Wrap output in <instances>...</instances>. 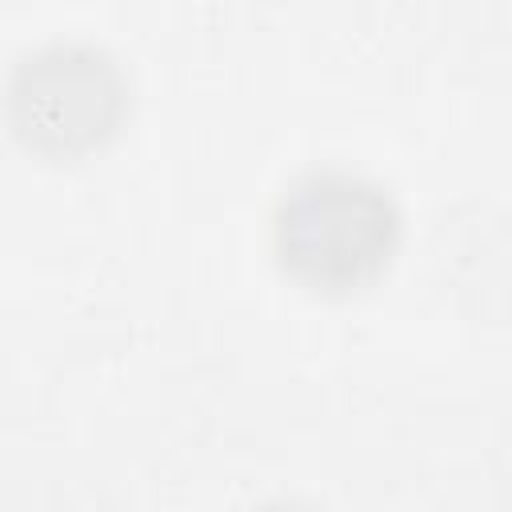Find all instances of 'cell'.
<instances>
[{"label":"cell","instance_id":"obj_2","mask_svg":"<svg viewBox=\"0 0 512 512\" xmlns=\"http://www.w3.org/2000/svg\"><path fill=\"white\" fill-rule=\"evenodd\" d=\"M12 132L44 156H80L116 132L124 84L108 56L56 44L24 60L8 88Z\"/></svg>","mask_w":512,"mask_h":512},{"label":"cell","instance_id":"obj_1","mask_svg":"<svg viewBox=\"0 0 512 512\" xmlns=\"http://www.w3.org/2000/svg\"><path fill=\"white\" fill-rule=\"evenodd\" d=\"M400 220L392 200L356 176L312 172L296 180L272 224L280 268L312 292H356L384 272Z\"/></svg>","mask_w":512,"mask_h":512}]
</instances>
